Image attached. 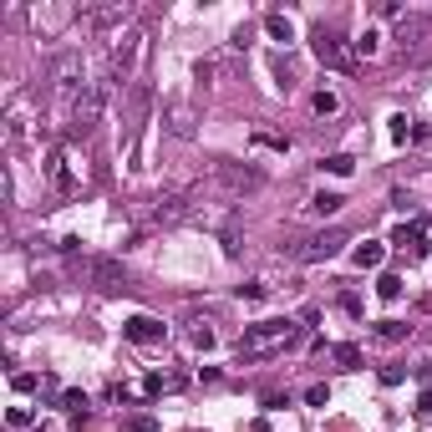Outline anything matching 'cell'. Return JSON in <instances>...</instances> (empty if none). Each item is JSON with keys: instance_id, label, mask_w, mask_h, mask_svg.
<instances>
[{"instance_id": "6da1fadb", "label": "cell", "mask_w": 432, "mask_h": 432, "mask_svg": "<svg viewBox=\"0 0 432 432\" xmlns=\"http://www.w3.org/2000/svg\"><path fill=\"white\" fill-rule=\"evenodd\" d=\"M295 341H300V326H295V320H259V326H249V331L240 336L234 356H240V361H265V356L285 351V346H295Z\"/></svg>"}, {"instance_id": "7a4b0ae2", "label": "cell", "mask_w": 432, "mask_h": 432, "mask_svg": "<svg viewBox=\"0 0 432 432\" xmlns=\"http://www.w3.org/2000/svg\"><path fill=\"white\" fill-rule=\"evenodd\" d=\"M102 107H107V81L97 77V81H86V86H81V97L72 102V127H67V133H72V138H86V133L97 127Z\"/></svg>"}, {"instance_id": "3957f363", "label": "cell", "mask_w": 432, "mask_h": 432, "mask_svg": "<svg viewBox=\"0 0 432 432\" xmlns=\"http://www.w3.org/2000/svg\"><path fill=\"white\" fill-rule=\"evenodd\" d=\"M392 41H397V51H402V56H417L427 41H432V11H407Z\"/></svg>"}, {"instance_id": "277c9868", "label": "cell", "mask_w": 432, "mask_h": 432, "mask_svg": "<svg viewBox=\"0 0 432 432\" xmlns=\"http://www.w3.org/2000/svg\"><path fill=\"white\" fill-rule=\"evenodd\" d=\"M315 56L326 61V67H346V61H351V51H346V41H341V31L336 26H315Z\"/></svg>"}, {"instance_id": "5b68a950", "label": "cell", "mask_w": 432, "mask_h": 432, "mask_svg": "<svg viewBox=\"0 0 432 432\" xmlns=\"http://www.w3.org/2000/svg\"><path fill=\"white\" fill-rule=\"evenodd\" d=\"M341 244H346V234H341V229H320V234H310V240L300 244V259H306V265H320V259L341 254Z\"/></svg>"}, {"instance_id": "8992f818", "label": "cell", "mask_w": 432, "mask_h": 432, "mask_svg": "<svg viewBox=\"0 0 432 432\" xmlns=\"http://www.w3.org/2000/svg\"><path fill=\"white\" fill-rule=\"evenodd\" d=\"M86 280H92L97 290H117V285H127V270L117 265V259L97 254V259H86Z\"/></svg>"}, {"instance_id": "52a82bcc", "label": "cell", "mask_w": 432, "mask_h": 432, "mask_svg": "<svg viewBox=\"0 0 432 432\" xmlns=\"http://www.w3.org/2000/svg\"><path fill=\"white\" fill-rule=\"evenodd\" d=\"M122 331H127V341H138V346H158L168 336V326H163V320H153V315H133Z\"/></svg>"}, {"instance_id": "ba28073f", "label": "cell", "mask_w": 432, "mask_h": 432, "mask_svg": "<svg viewBox=\"0 0 432 432\" xmlns=\"http://www.w3.org/2000/svg\"><path fill=\"white\" fill-rule=\"evenodd\" d=\"M219 178H224L234 193H244V188H259V183H265V173H259V168H240V163H219Z\"/></svg>"}, {"instance_id": "9c48e42d", "label": "cell", "mask_w": 432, "mask_h": 432, "mask_svg": "<svg viewBox=\"0 0 432 432\" xmlns=\"http://www.w3.org/2000/svg\"><path fill=\"white\" fill-rule=\"evenodd\" d=\"M138 51H143V36H138V31H127V36H122V46L112 51V72L127 77V72H133V61H138Z\"/></svg>"}, {"instance_id": "30bf717a", "label": "cell", "mask_w": 432, "mask_h": 432, "mask_svg": "<svg viewBox=\"0 0 432 432\" xmlns=\"http://www.w3.org/2000/svg\"><path fill=\"white\" fill-rule=\"evenodd\" d=\"M265 31H270L275 41H285V46L295 41V26H290V15H280V11H270V15H265Z\"/></svg>"}, {"instance_id": "8fae6325", "label": "cell", "mask_w": 432, "mask_h": 432, "mask_svg": "<svg viewBox=\"0 0 432 432\" xmlns=\"http://www.w3.org/2000/svg\"><path fill=\"white\" fill-rule=\"evenodd\" d=\"M381 51V31H372V26H366L356 41H351V56H377Z\"/></svg>"}, {"instance_id": "7c38bea8", "label": "cell", "mask_w": 432, "mask_h": 432, "mask_svg": "<svg viewBox=\"0 0 432 432\" xmlns=\"http://www.w3.org/2000/svg\"><path fill=\"white\" fill-rule=\"evenodd\" d=\"M46 173H51V183H56L61 193H72V168H67V158H61V153H51V163H46Z\"/></svg>"}, {"instance_id": "4fadbf2b", "label": "cell", "mask_w": 432, "mask_h": 432, "mask_svg": "<svg viewBox=\"0 0 432 432\" xmlns=\"http://www.w3.org/2000/svg\"><path fill=\"white\" fill-rule=\"evenodd\" d=\"M117 20H127V6H107V11H92V15H86V26H117Z\"/></svg>"}, {"instance_id": "5bb4252c", "label": "cell", "mask_w": 432, "mask_h": 432, "mask_svg": "<svg viewBox=\"0 0 432 432\" xmlns=\"http://www.w3.org/2000/svg\"><path fill=\"white\" fill-rule=\"evenodd\" d=\"M356 265H361V270H377V265H381V244H377V240H366V244L356 249Z\"/></svg>"}, {"instance_id": "9a60e30c", "label": "cell", "mask_w": 432, "mask_h": 432, "mask_svg": "<svg viewBox=\"0 0 432 432\" xmlns=\"http://www.w3.org/2000/svg\"><path fill=\"white\" fill-rule=\"evenodd\" d=\"M341 204H346V199H341V193H331V188H320L315 199H310V209H315V214H336Z\"/></svg>"}, {"instance_id": "2e32d148", "label": "cell", "mask_w": 432, "mask_h": 432, "mask_svg": "<svg viewBox=\"0 0 432 432\" xmlns=\"http://www.w3.org/2000/svg\"><path fill=\"white\" fill-rule=\"evenodd\" d=\"M320 168H326V173H336V178H346V173L356 168V158H351V153H331V158L320 163Z\"/></svg>"}, {"instance_id": "e0dca14e", "label": "cell", "mask_w": 432, "mask_h": 432, "mask_svg": "<svg viewBox=\"0 0 432 432\" xmlns=\"http://www.w3.org/2000/svg\"><path fill=\"white\" fill-rule=\"evenodd\" d=\"M310 107H315V117H331L336 107H341V97H336V92H315V97H310Z\"/></svg>"}, {"instance_id": "ac0fdd59", "label": "cell", "mask_w": 432, "mask_h": 432, "mask_svg": "<svg viewBox=\"0 0 432 432\" xmlns=\"http://www.w3.org/2000/svg\"><path fill=\"white\" fill-rule=\"evenodd\" d=\"M377 295H381V300H397V295H402V280H397V275H381V280H377Z\"/></svg>"}, {"instance_id": "d6986e66", "label": "cell", "mask_w": 432, "mask_h": 432, "mask_svg": "<svg viewBox=\"0 0 432 432\" xmlns=\"http://www.w3.org/2000/svg\"><path fill=\"white\" fill-rule=\"evenodd\" d=\"M336 361L346 366V372H356V366H361V351H356V346H336Z\"/></svg>"}, {"instance_id": "ffe728a7", "label": "cell", "mask_w": 432, "mask_h": 432, "mask_svg": "<svg viewBox=\"0 0 432 432\" xmlns=\"http://www.w3.org/2000/svg\"><path fill=\"white\" fill-rule=\"evenodd\" d=\"M61 407H67L72 417H86V397L81 392H67V397H61Z\"/></svg>"}, {"instance_id": "44dd1931", "label": "cell", "mask_w": 432, "mask_h": 432, "mask_svg": "<svg viewBox=\"0 0 432 432\" xmlns=\"http://www.w3.org/2000/svg\"><path fill=\"white\" fill-rule=\"evenodd\" d=\"M254 143L259 148H275V153H285V148H290V138H275V133H254Z\"/></svg>"}, {"instance_id": "7402d4cb", "label": "cell", "mask_w": 432, "mask_h": 432, "mask_svg": "<svg viewBox=\"0 0 432 432\" xmlns=\"http://www.w3.org/2000/svg\"><path fill=\"white\" fill-rule=\"evenodd\" d=\"M381 341H402L407 336V326H402V320H381V331H377Z\"/></svg>"}, {"instance_id": "603a6c76", "label": "cell", "mask_w": 432, "mask_h": 432, "mask_svg": "<svg viewBox=\"0 0 432 432\" xmlns=\"http://www.w3.org/2000/svg\"><path fill=\"white\" fill-rule=\"evenodd\" d=\"M168 386H173V381H163V377H148V381H143V392H148V397H163Z\"/></svg>"}, {"instance_id": "cb8c5ba5", "label": "cell", "mask_w": 432, "mask_h": 432, "mask_svg": "<svg viewBox=\"0 0 432 432\" xmlns=\"http://www.w3.org/2000/svg\"><path fill=\"white\" fill-rule=\"evenodd\" d=\"M6 422H11V427H31V412H26V407H11Z\"/></svg>"}, {"instance_id": "d4e9b609", "label": "cell", "mask_w": 432, "mask_h": 432, "mask_svg": "<svg viewBox=\"0 0 432 432\" xmlns=\"http://www.w3.org/2000/svg\"><path fill=\"white\" fill-rule=\"evenodd\" d=\"M173 133H178V138H188V133H193V122H188V112H173Z\"/></svg>"}, {"instance_id": "484cf974", "label": "cell", "mask_w": 432, "mask_h": 432, "mask_svg": "<svg viewBox=\"0 0 432 432\" xmlns=\"http://www.w3.org/2000/svg\"><path fill=\"white\" fill-rule=\"evenodd\" d=\"M11 386H15V392H31L36 377H31V372H15V377H11Z\"/></svg>"}, {"instance_id": "4316f807", "label": "cell", "mask_w": 432, "mask_h": 432, "mask_svg": "<svg viewBox=\"0 0 432 432\" xmlns=\"http://www.w3.org/2000/svg\"><path fill=\"white\" fill-rule=\"evenodd\" d=\"M306 402H310V407H326V402H331V392H326V386H310Z\"/></svg>"}, {"instance_id": "83f0119b", "label": "cell", "mask_w": 432, "mask_h": 432, "mask_svg": "<svg viewBox=\"0 0 432 432\" xmlns=\"http://www.w3.org/2000/svg\"><path fill=\"white\" fill-rule=\"evenodd\" d=\"M193 346H199V351H209V346H214V331H209V326H199V331H193Z\"/></svg>"}, {"instance_id": "f1b7e54d", "label": "cell", "mask_w": 432, "mask_h": 432, "mask_svg": "<svg viewBox=\"0 0 432 432\" xmlns=\"http://www.w3.org/2000/svg\"><path fill=\"white\" fill-rule=\"evenodd\" d=\"M402 377H407V372H402V366H381V381H386V386H397Z\"/></svg>"}]
</instances>
